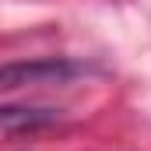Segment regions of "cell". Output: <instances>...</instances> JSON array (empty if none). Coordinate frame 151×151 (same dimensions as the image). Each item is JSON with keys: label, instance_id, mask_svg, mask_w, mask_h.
<instances>
[{"label": "cell", "instance_id": "obj_1", "mask_svg": "<svg viewBox=\"0 0 151 151\" xmlns=\"http://www.w3.org/2000/svg\"><path fill=\"white\" fill-rule=\"evenodd\" d=\"M84 74V63L67 56H42V60H14L0 67V91L14 88H42V84H67Z\"/></svg>", "mask_w": 151, "mask_h": 151}, {"label": "cell", "instance_id": "obj_2", "mask_svg": "<svg viewBox=\"0 0 151 151\" xmlns=\"http://www.w3.org/2000/svg\"><path fill=\"white\" fill-rule=\"evenodd\" d=\"M60 113L53 109H35V106H0V130L7 134H32L42 127H53Z\"/></svg>", "mask_w": 151, "mask_h": 151}]
</instances>
